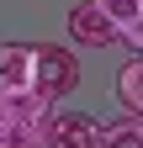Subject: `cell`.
Returning a JSON list of instances; mask_svg holds the SVG:
<instances>
[{
    "label": "cell",
    "mask_w": 143,
    "mask_h": 148,
    "mask_svg": "<svg viewBox=\"0 0 143 148\" xmlns=\"http://www.w3.org/2000/svg\"><path fill=\"white\" fill-rule=\"evenodd\" d=\"M122 42H127V48H138V53H143V11L133 16L127 27H122Z\"/></svg>",
    "instance_id": "30bf717a"
},
{
    "label": "cell",
    "mask_w": 143,
    "mask_h": 148,
    "mask_svg": "<svg viewBox=\"0 0 143 148\" xmlns=\"http://www.w3.org/2000/svg\"><path fill=\"white\" fill-rule=\"evenodd\" d=\"M0 148H48V122L32 127V122H6L0 116Z\"/></svg>",
    "instance_id": "ba28073f"
},
{
    "label": "cell",
    "mask_w": 143,
    "mask_h": 148,
    "mask_svg": "<svg viewBox=\"0 0 143 148\" xmlns=\"http://www.w3.org/2000/svg\"><path fill=\"white\" fill-rule=\"evenodd\" d=\"M0 116L6 122H32V127H43L53 116V106L37 95V90H16V95H0Z\"/></svg>",
    "instance_id": "5b68a950"
},
{
    "label": "cell",
    "mask_w": 143,
    "mask_h": 148,
    "mask_svg": "<svg viewBox=\"0 0 143 148\" xmlns=\"http://www.w3.org/2000/svg\"><path fill=\"white\" fill-rule=\"evenodd\" d=\"M69 37H74L80 48H111V42H122V32L106 21L90 0H80V5L69 11Z\"/></svg>",
    "instance_id": "3957f363"
},
{
    "label": "cell",
    "mask_w": 143,
    "mask_h": 148,
    "mask_svg": "<svg viewBox=\"0 0 143 148\" xmlns=\"http://www.w3.org/2000/svg\"><path fill=\"white\" fill-rule=\"evenodd\" d=\"M48 148H101V122L85 111H53L48 116Z\"/></svg>",
    "instance_id": "7a4b0ae2"
},
{
    "label": "cell",
    "mask_w": 143,
    "mask_h": 148,
    "mask_svg": "<svg viewBox=\"0 0 143 148\" xmlns=\"http://www.w3.org/2000/svg\"><path fill=\"white\" fill-rule=\"evenodd\" d=\"M90 5H96V11L106 16V21H111V27L122 32V27H127V21H133V16L143 11V0H90Z\"/></svg>",
    "instance_id": "9c48e42d"
},
{
    "label": "cell",
    "mask_w": 143,
    "mask_h": 148,
    "mask_svg": "<svg viewBox=\"0 0 143 148\" xmlns=\"http://www.w3.org/2000/svg\"><path fill=\"white\" fill-rule=\"evenodd\" d=\"M32 74H37V58H32V42H6V48H0V95L32 90Z\"/></svg>",
    "instance_id": "277c9868"
},
{
    "label": "cell",
    "mask_w": 143,
    "mask_h": 148,
    "mask_svg": "<svg viewBox=\"0 0 143 148\" xmlns=\"http://www.w3.org/2000/svg\"><path fill=\"white\" fill-rule=\"evenodd\" d=\"M101 148H143V116L101 122Z\"/></svg>",
    "instance_id": "52a82bcc"
},
{
    "label": "cell",
    "mask_w": 143,
    "mask_h": 148,
    "mask_svg": "<svg viewBox=\"0 0 143 148\" xmlns=\"http://www.w3.org/2000/svg\"><path fill=\"white\" fill-rule=\"evenodd\" d=\"M32 58H37V74H32V90L53 106V101H64L69 90L80 85V58L69 48H53V42H37L32 48Z\"/></svg>",
    "instance_id": "6da1fadb"
},
{
    "label": "cell",
    "mask_w": 143,
    "mask_h": 148,
    "mask_svg": "<svg viewBox=\"0 0 143 148\" xmlns=\"http://www.w3.org/2000/svg\"><path fill=\"white\" fill-rule=\"evenodd\" d=\"M117 95H122V106H127L133 116H143V53L117 69Z\"/></svg>",
    "instance_id": "8992f818"
}]
</instances>
